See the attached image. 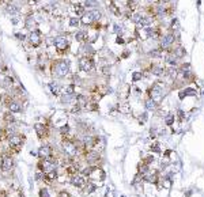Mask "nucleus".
I'll return each mask as SVG.
<instances>
[{"instance_id":"nucleus-1","label":"nucleus","mask_w":204,"mask_h":197,"mask_svg":"<svg viewBox=\"0 0 204 197\" xmlns=\"http://www.w3.org/2000/svg\"><path fill=\"white\" fill-rule=\"evenodd\" d=\"M52 75H56L59 78H67L71 71V63L67 59H57L51 63Z\"/></svg>"},{"instance_id":"nucleus-2","label":"nucleus","mask_w":204,"mask_h":197,"mask_svg":"<svg viewBox=\"0 0 204 197\" xmlns=\"http://www.w3.org/2000/svg\"><path fill=\"white\" fill-rule=\"evenodd\" d=\"M23 142H25V136L22 135H18V133H12L7 137V143H8V147H10V151L11 152H21L22 147H23Z\"/></svg>"},{"instance_id":"nucleus-3","label":"nucleus","mask_w":204,"mask_h":197,"mask_svg":"<svg viewBox=\"0 0 204 197\" xmlns=\"http://www.w3.org/2000/svg\"><path fill=\"white\" fill-rule=\"evenodd\" d=\"M53 46H55V49H56L59 56H64L65 53L70 51L71 44H70V40L65 36H57V37H55V44H53Z\"/></svg>"},{"instance_id":"nucleus-4","label":"nucleus","mask_w":204,"mask_h":197,"mask_svg":"<svg viewBox=\"0 0 204 197\" xmlns=\"http://www.w3.org/2000/svg\"><path fill=\"white\" fill-rule=\"evenodd\" d=\"M79 67L84 72H91L95 70V60L93 59V56H82L79 59Z\"/></svg>"},{"instance_id":"nucleus-5","label":"nucleus","mask_w":204,"mask_h":197,"mask_svg":"<svg viewBox=\"0 0 204 197\" xmlns=\"http://www.w3.org/2000/svg\"><path fill=\"white\" fill-rule=\"evenodd\" d=\"M27 40H29L30 45L33 46V48H38L41 44H42V33H41L38 29L30 31V33L27 34Z\"/></svg>"},{"instance_id":"nucleus-6","label":"nucleus","mask_w":204,"mask_h":197,"mask_svg":"<svg viewBox=\"0 0 204 197\" xmlns=\"http://www.w3.org/2000/svg\"><path fill=\"white\" fill-rule=\"evenodd\" d=\"M12 167H14V161H12L10 154H3L2 159H0V170L3 173H7V171H11Z\"/></svg>"},{"instance_id":"nucleus-7","label":"nucleus","mask_w":204,"mask_h":197,"mask_svg":"<svg viewBox=\"0 0 204 197\" xmlns=\"http://www.w3.org/2000/svg\"><path fill=\"white\" fill-rule=\"evenodd\" d=\"M34 129H36V133H37V136H38L40 140H45L46 137L51 135L49 128L46 127L44 123H36L34 124Z\"/></svg>"},{"instance_id":"nucleus-8","label":"nucleus","mask_w":204,"mask_h":197,"mask_svg":"<svg viewBox=\"0 0 204 197\" xmlns=\"http://www.w3.org/2000/svg\"><path fill=\"white\" fill-rule=\"evenodd\" d=\"M52 155H55V154H53V148H52V146H49V144H44V146H41L40 148H38V151H37V156H38L40 159L51 158Z\"/></svg>"},{"instance_id":"nucleus-9","label":"nucleus","mask_w":204,"mask_h":197,"mask_svg":"<svg viewBox=\"0 0 204 197\" xmlns=\"http://www.w3.org/2000/svg\"><path fill=\"white\" fill-rule=\"evenodd\" d=\"M70 182L74 188H78V189H83L86 186V178L80 174H75V176H71Z\"/></svg>"},{"instance_id":"nucleus-10","label":"nucleus","mask_w":204,"mask_h":197,"mask_svg":"<svg viewBox=\"0 0 204 197\" xmlns=\"http://www.w3.org/2000/svg\"><path fill=\"white\" fill-rule=\"evenodd\" d=\"M174 41H175L174 33H167V34H165V36L162 37V40H161V46H159V48H161V49H167L170 45H173Z\"/></svg>"},{"instance_id":"nucleus-11","label":"nucleus","mask_w":204,"mask_h":197,"mask_svg":"<svg viewBox=\"0 0 204 197\" xmlns=\"http://www.w3.org/2000/svg\"><path fill=\"white\" fill-rule=\"evenodd\" d=\"M99 158H101V155H99L98 151H87L86 152V162L89 165H94V166H97V165H98Z\"/></svg>"},{"instance_id":"nucleus-12","label":"nucleus","mask_w":204,"mask_h":197,"mask_svg":"<svg viewBox=\"0 0 204 197\" xmlns=\"http://www.w3.org/2000/svg\"><path fill=\"white\" fill-rule=\"evenodd\" d=\"M6 12L10 14L11 17H15V15H18L21 12V7L18 4H15V3L8 2L7 4H6Z\"/></svg>"},{"instance_id":"nucleus-13","label":"nucleus","mask_w":204,"mask_h":197,"mask_svg":"<svg viewBox=\"0 0 204 197\" xmlns=\"http://www.w3.org/2000/svg\"><path fill=\"white\" fill-rule=\"evenodd\" d=\"M75 40L80 44H86L87 40H89V34L84 30H76L75 31Z\"/></svg>"},{"instance_id":"nucleus-14","label":"nucleus","mask_w":204,"mask_h":197,"mask_svg":"<svg viewBox=\"0 0 204 197\" xmlns=\"http://www.w3.org/2000/svg\"><path fill=\"white\" fill-rule=\"evenodd\" d=\"M7 109H8V112H11V113H14V114L22 113V112H23V106H22L19 102H17V101H12L11 104L7 106Z\"/></svg>"},{"instance_id":"nucleus-15","label":"nucleus","mask_w":204,"mask_h":197,"mask_svg":"<svg viewBox=\"0 0 204 197\" xmlns=\"http://www.w3.org/2000/svg\"><path fill=\"white\" fill-rule=\"evenodd\" d=\"M154 23V18L152 17H150V15H147V17H142L140 18V21L137 22V26H140V27H150L151 25Z\"/></svg>"},{"instance_id":"nucleus-16","label":"nucleus","mask_w":204,"mask_h":197,"mask_svg":"<svg viewBox=\"0 0 204 197\" xmlns=\"http://www.w3.org/2000/svg\"><path fill=\"white\" fill-rule=\"evenodd\" d=\"M36 26H37V22L33 18V15L26 17V19H25V27L29 31H33V30H36Z\"/></svg>"},{"instance_id":"nucleus-17","label":"nucleus","mask_w":204,"mask_h":197,"mask_svg":"<svg viewBox=\"0 0 204 197\" xmlns=\"http://www.w3.org/2000/svg\"><path fill=\"white\" fill-rule=\"evenodd\" d=\"M48 87H49L51 93H52L55 97H59V95L61 94V87H60V84H59L57 82H49V83H48Z\"/></svg>"},{"instance_id":"nucleus-18","label":"nucleus","mask_w":204,"mask_h":197,"mask_svg":"<svg viewBox=\"0 0 204 197\" xmlns=\"http://www.w3.org/2000/svg\"><path fill=\"white\" fill-rule=\"evenodd\" d=\"M3 121H4L6 124H8V125H14L15 123H17V118H15L14 113H11V112L7 110L4 114H3Z\"/></svg>"},{"instance_id":"nucleus-19","label":"nucleus","mask_w":204,"mask_h":197,"mask_svg":"<svg viewBox=\"0 0 204 197\" xmlns=\"http://www.w3.org/2000/svg\"><path fill=\"white\" fill-rule=\"evenodd\" d=\"M57 177H59V174H57V169H56V170H52V171H49V173L44 174V181H45V182H52V181H55Z\"/></svg>"},{"instance_id":"nucleus-20","label":"nucleus","mask_w":204,"mask_h":197,"mask_svg":"<svg viewBox=\"0 0 204 197\" xmlns=\"http://www.w3.org/2000/svg\"><path fill=\"white\" fill-rule=\"evenodd\" d=\"M148 171H150V166H148V165H146L144 162H140L139 166H137V174H139L140 177H143V176H146Z\"/></svg>"},{"instance_id":"nucleus-21","label":"nucleus","mask_w":204,"mask_h":197,"mask_svg":"<svg viewBox=\"0 0 204 197\" xmlns=\"http://www.w3.org/2000/svg\"><path fill=\"white\" fill-rule=\"evenodd\" d=\"M165 60H166V63H167L169 65L175 67V65H177V63H178V57L174 55V53H169V55L165 57Z\"/></svg>"},{"instance_id":"nucleus-22","label":"nucleus","mask_w":204,"mask_h":197,"mask_svg":"<svg viewBox=\"0 0 204 197\" xmlns=\"http://www.w3.org/2000/svg\"><path fill=\"white\" fill-rule=\"evenodd\" d=\"M74 11L78 17H82V15L86 12V7H84V4H82V3H76V4L74 6Z\"/></svg>"},{"instance_id":"nucleus-23","label":"nucleus","mask_w":204,"mask_h":197,"mask_svg":"<svg viewBox=\"0 0 204 197\" xmlns=\"http://www.w3.org/2000/svg\"><path fill=\"white\" fill-rule=\"evenodd\" d=\"M144 105H146V109L147 110H156V106H158V104H156L155 101H154L152 98H147L146 102H144Z\"/></svg>"},{"instance_id":"nucleus-24","label":"nucleus","mask_w":204,"mask_h":197,"mask_svg":"<svg viewBox=\"0 0 204 197\" xmlns=\"http://www.w3.org/2000/svg\"><path fill=\"white\" fill-rule=\"evenodd\" d=\"M76 104L80 105L82 108H86L89 101H87V97H84L83 94H76Z\"/></svg>"},{"instance_id":"nucleus-25","label":"nucleus","mask_w":204,"mask_h":197,"mask_svg":"<svg viewBox=\"0 0 204 197\" xmlns=\"http://www.w3.org/2000/svg\"><path fill=\"white\" fill-rule=\"evenodd\" d=\"M108 6H109V8L113 11V14L116 15V17H121V12H120V8L117 7V6L113 3V0H108Z\"/></svg>"},{"instance_id":"nucleus-26","label":"nucleus","mask_w":204,"mask_h":197,"mask_svg":"<svg viewBox=\"0 0 204 197\" xmlns=\"http://www.w3.org/2000/svg\"><path fill=\"white\" fill-rule=\"evenodd\" d=\"M187 95H196V89L188 87V89L183 90V91L180 93V99H184V97H187Z\"/></svg>"},{"instance_id":"nucleus-27","label":"nucleus","mask_w":204,"mask_h":197,"mask_svg":"<svg viewBox=\"0 0 204 197\" xmlns=\"http://www.w3.org/2000/svg\"><path fill=\"white\" fill-rule=\"evenodd\" d=\"M75 91H76V84L75 83H70L64 89V94H67V95H74Z\"/></svg>"},{"instance_id":"nucleus-28","label":"nucleus","mask_w":204,"mask_h":197,"mask_svg":"<svg viewBox=\"0 0 204 197\" xmlns=\"http://www.w3.org/2000/svg\"><path fill=\"white\" fill-rule=\"evenodd\" d=\"M148 56H150V57H154V59H159V57H162V56H163L162 49H161V48H158V49H152V51H150V52H148Z\"/></svg>"},{"instance_id":"nucleus-29","label":"nucleus","mask_w":204,"mask_h":197,"mask_svg":"<svg viewBox=\"0 0 204 197\" xmlns=\"http://www.w3.org/2000/svg\"><path fill=\"white\" fill-rule=\"evenodd\" d=\"M60 133H61V136H70V132H71V128H70V125L68 124H65V125H63V127L60 128Z\"/></svg>"},{"instance_id":"nucleus-30","label":"nucleus","mask_w":204,"mask_h":197,"mask_svg":"<svg viewBox=\"0 0 204 197\" xmlns=\"http://www.w3.org/2000/svg\"><path fill=\"white\" fill-rule=\"evenodd\" d=\"M68 23H70L71 27H79L80 26V19H79V18H76V17H72V18H70Z\"/></svg>"},{"instance_id":"nucleus-31","label":"nucleus","mask_w":204,"mask_h":197,"mask_svg":"<svg viewBox=\"0 0 204 197\" xmlns=\"http://www.w3.org/2000/svg\"><path fill=\"white\" fill-rule=\"evenodd\" d=\"M174 55L177 56L178 59H181V57H183V56H185V55H187V52H185V49L183 48V46H177V48L174 49Z\"/></svg>"},{"instance_id":"nucleus-32","label":"nucleus","mask_w":204,"mask_h":197,"mask_svg":"<svg viewBox=\"0 0 204 197\" xmlns=\"http://www.w3.org/2000/svg\"><path fill=\"white\" fill-rule=\"evenodd\" d=\"M84 188H86V193H93L97 190V185L93 182H86V186Z\"/></svg>"},{"instance_id":"nucleus-33","label":"nucleus","mask_w":204,"mask_h":197,"mask_svg":"<svg viewBox=\"0 0 204 197\" xmlns=\"http://www.w3.org/2000/svg\"><path fill=\"white\" fill-rule=\"evenodd\" d=\"M165 124L167 125V127H171V125L174 124V114L170 113V114L166 116V117H165Z\"/></svg>"},{"instance_id":"nucleus-34","label":"nucleus","mask_w":204,"mask_h":197,"mask_svg":"<svg viewBox=\"0 0 204 197\" xmlns=\"http://www.w3.org/2000/svg\"><path fill=\"white\" fill-rule=\"evenodd\" d=\"M98 6V0H84V7L91 8V7H97Z\"/></svg>"},{"instance_id":"nucleus-35","label":"nucleus","mask_w":204,"mask_h":197,"mask_svg":"<svg viewBox=\"0 0 204 197\" xmlns=\"http://www.w3.org/2000/svg\"><path fill=\"white\" fill-rule=\"evenodd\" d=\"M151 151L154 154H161V147H159V142H154L151 144Z\"/></svg>"},{"instance_id":"nucleus-36","label":"nucleus","mask_w":204,"mask_h":197,"mask_svg":"<svg viewBox=\"0 0 204 197\" xmlns=\"http://www.w3.org/2000/svg\"><path fill=\"white\" fill-rule=\"evenodd\" d=\"M127 7L131 10V12H133L135 10H136V7H137V3L135 2V0H128V3H127Z\"/></svg>"},{"instance_id":"nucleus-37","label":"nucleus","mask_w":204,"mask_h":197,"mask_svg":"<svg viewBox=\"0 0 204 197\" xmlns=\"http://www.w3.org/2000/svg\"><path fill=\"white\" fill-rule=\"evenodd\" d=\"M142 17H143V15L140 14V12H133V14L131 15V19H132V21L135 22V23L137 25V22L140 21V18H142Z\"/></svg>"},{"instance_id":"nucleus-38","label":"nucleus","mask_w":204,"mask_h":197,"mask_svg":"<svg viewBox=\"0 0 204 197\" xmlns=\"http://www.w3.org/2000/svg\"><path fill=\"white\" fill-rule=\"evenodd\" d=\"M72 97L74 95H67V94H64V95L61 97V104H70V102H72Z\"/></svg>"},{"instance_id":"nucleus-39","label":"nucleus","mask_w":204,"mask_h":197,"mask_svg":"<svg viewBox=\"0 0 204 197\" xmlns=\"http://www.w3.org/2000/svg\"><path fill=\"white\" fill-rule=\"evenodd\" d=\"M143 79V72H133L132 74V80L133 82H137V80Z\"/></svg>"},{"instance_id":"nucleus-40","label":"nucleus","mask_w":204,"mask_h":197,"mask_svg":"<svg viewBox=\"0 0 204 197\" xmlns=\"http://www.w3.org/2000/svg\"><path fill=\"white\" fill-rule=\"evenodd\" d=\"M177 117H178V123H183L184 118H185V112L181 110V109H178V110H177Z\"/></svg>"},{"instance_id":"nucleus-41","label":"nucleus","mask_w":204,"mask_h":197,"mask_svg":"<svg viewBox=\"0 0 204 197\" xmlns=\"http://www.w3.org/2000/svg\"><path fill=\"white\" fill-rule=\"evenodd\" d=\"M40 197H51L49 195V190L46 188H41L40 189Z\"/></svg>"},{"instance_id":"nucleus-42","label":"nucleus","mask_w":204,"mask_h":197,"mask_svg":"<svg viewBox=\"0 0 204 197\" xmlns=\"http://www.w3.org/2000/svg\"><path fill=\"white\" fill-rule=\"evenodd\" d=\"M82 109H83V108H82V106L80 105H74V108H72V113H74V114H79L80 113V112H82Z\"/></svg>"},{"instance_id":"nucleus-43","label":"nucleus","mask_w":204,"mask_h":197,"mask_svg":"<svg viewBox=\"0 0 204 197\" xmlns=\"http://www.w3.org/2000/svg\"><path fill=\"white\" fill-rule=\"evenodd\" d=\"M147 118H148V116H147V112H143L142 114H140V117H139V123L140 124H144L147 121Z\"/></svg>"},{"instance_id":"nucleus-44","label":"nucleus","mask_w":204,"mask_h":197,"mask_svg":"<svg viewBox=\"0 0 204 197\" xmlns=\"http://www.w3.org/2000/svg\"><path fill=\"white\" fill-rule=\"evenodd\" d=\"M15 38H18L19 41H25V40H27V36L22 33H15Z\"/></svg>"},{"instance_id":"nucleus-45","label":"nucleus","mask_w":204,"mask_h":197,"mask_svg":"<svg viewBox=\"0 0 204 197\" xmlns=\"http://www.w3.org/2000/svg\"><path fill=\"white\" fill-rule=\"evenodd\" d=\"M87 105H89V108H90V110H91V112H97V110H98V104H97V102L87 104Z\"/></svg>"},{"instance_id":"nucleus-46","label":"nucleus","mask_w":204,"mask_h":197,"mask_svg":"<svg viewBox=\"0 0 204 197\" xmlns=\"http://www.w3.org/2000/svg\"><path fill=\"white\" fill-rule=\"evenodd\" d=\"M189 67H191L189 63H187V64H183V65H181V71H183V72H189Z\"/></svg>"},{"instance_id":"nucleus-47","label":"nucleus","mask_w":204,"mask_h":197,"mask_svg":"<svg viewBox=\"0 0 204 197\" xmlns=\"http://www.w3.org/2000/svg\"><path fill=\"white\" fill-rule=\"evenodd\" d=\"M114 31L118 34V36H122V27L121 26H118V25H114Z\"/></svg>"},{"instance_id":"nucleus-48","label":"nucleus","mask_w":204,"mask_h":197,"mask_svg":"<svg viewBox=\"0 0 204 197\" xmlns=\"http://www.w3.org/2000/svg\"><path fill=\"white\" fill-rule=\"evenodd\" d=\"M156 135H158V133H156V129L155 128H151V129H150V136H151V139H155Z\"/></svg>"},{"instance_id":"nucleus-49","label":"nucleus","mask_w":204,"mask_h":197,"mask_svg":"<svg viewBox=\"0 0 204 197\" xmlns=\"http://www.w3.org/2000/svg\"><path fill=\"white\" fill-rule=\"evenodd\" d=\"M170 27H171V29H178V19H173V21H171Z\"/></svg>"},{"instance_id":"nucleus-50","label":"nucleus","mask_w":204,"mask_h":197,"mask_svg":"<svg viewBox=\"0 0 204 197\" xmlns=\"http://www.w3.org/2000/svg\"><path fill=\"white\" fill-rule=\"evenodd\" d=\"M170 154H171V150H166V151L163 152V158H169Z\"/></svg>"},{"instance_id":"nucleus-51","label":"nucleus","mask_w":204,"mask_h":197,"mask_svg":"<svg viewBox=\"0 0 204 197\" xmlns=\"http://www.w3.org/2000/svg\"><path fill=\"white\" fill-rule=\"evenodd\" d=\"M6 135H4V128H2L0 127V142L3 140V137H4Z\"/></svg>"},{"instance_id":"nucleus-52","label":"nucleus","mask_w":204,"mask_h":197,"mask_svg":"<svg viewBox=\"0 0 204 197\" xmlns=\"http://www.w3.org/2000/svg\"><path fill=\"white\" fill-rule=\"evenodd\" d=\"M116 42H117V44H124V40L121 38V36H118L117 40H116Z\"/></svg>"},{"instance_id":"nucleus-53","label":"nucleus","mask_w":204,"mask_h":197,"mask_svg":"<svg viewBox=\"0 0 204 197\" xmlns=\"http://www.w3.org/2000/svg\"><path fill=\"white\" fill-rule=\"evenodd\" d=\"M192 193H193V192H192V190H188V192H187V193H185V196H187V197H189L191 195H192Z\"/></svg>"},{"instance_id":"nucleus-54","label":"nucleus","mask_w":204,"mask_h":197,"mask_svg":"<svg viewBox=\"0 0 204 197\" xmlns=\"http://www.w3.org/2000/svg\"><path fill=\"white\" fill-rule=\"evenodd\" d=\"M29 2H31V3H38L40 0H29Z\"/></svg>"},{"instance_id":"nucleus-55","label":"nucleus","mask_w":204,"mask_h":197,"mask_svg":"<svg viewBox=\"0 0 204 197\" xmlns=\"http://www.w3.org/2000/svg\"><path fill=\"white\" fill-rule=\"evenodd\" d=\"M18 197H25V195H23V193H21V195L18 196Z\"/></svg>"},{"instance_id":"nucleus-56","label":"nucleus","mask_w":204,"mask_h":197,"mask_svg":"<svg viewBox=\"0 0 204 197\" xmlns=\"http://www.w3.org/2000/svg\"><path fill=\"white\" fill-rule=\"evenodd\" d=\"M203 94H204V91H203Z\"/></svg>"}]
</instances>
